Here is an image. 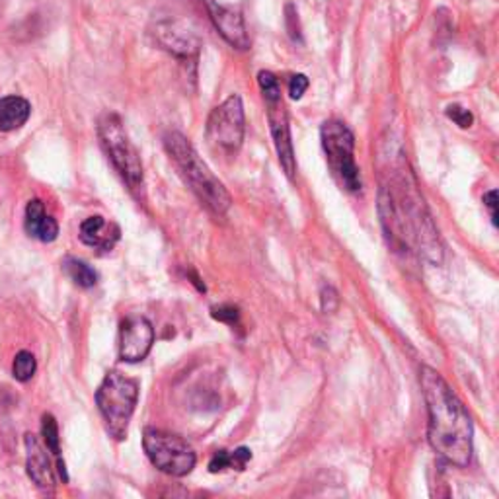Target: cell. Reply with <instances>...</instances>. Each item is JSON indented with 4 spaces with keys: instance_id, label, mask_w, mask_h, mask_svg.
I'll return each mask as SVG.
<instances>
[{
    "instance_id": "cell-20",
    "label": "cell",
    "mask_w": 499,
    "mask_h": 499,
    "mask_svg": "<svg viewBox=\"0 0 499 499\" xmlns=\"http://www.w3.org/2000/svg\"><path fill=\"white\" fill-rule=\"evenodd\" d=\"M447 117H448L450 121H455V124H457L460 129H468V127L474 125V116H472L470 109L462 107V106H458V104H450V106L447 107Z\"/></svg>"
},
{
    "instance_id": "cell-17",
    "label": "cell",
    "mask_w": 499,
    "mask_h": 499,
    "mask_svg": "<svg viewBox=\"0 0 499 499\" xmlns=\"http://www.w3.org/2000/svg\"><path fill=\"white\" fill-rule=\"evenodd\" d=\"M63 270L67 273V277L70 279L72 283L82 287V289H90L94 287L96 283H98V273H96L92 267L82 262V260H77V258H67L63 262Z\"/></svg>"
},
{
    "instance_id": "cell-6",
    "label": "cell",
    "mask_w": 499,
    "mask_h": 499,
    "mask_svg": "<svg viewBox=\"0 0 499 499\" xmlns=\"http://www.w3.org/2000/svg\"><path fill=\"white\" fill-rule=\"evenodd\" d=\"M143 447L152 465L170 476H188L196 468L198 457L193 448L174 433L147 428L143 433Z\"/></svg>"
},
{
    "instance_id": "cell-10",
    "label": "cell",
    "mask_w": 499,
    "mask_h": 499,
    "mask_svg": "<svg viewBox=\"0 0 499 499\" xmlns=\"http://www.w3.org/2000/svg\"><path fill=\"white\" fill-rule=\"evenodd\" d=\"M154 42L164 51L172 53L178 59H191L199 53V40L181 22H158L154 26Z\"/></svg>"
},
{
    "instance_id": "cell-19",
    "label": "cell",
    "mask_w": 499,
    "mask_h": 499,
    "mask_svg": "<svg viewBox=\"0 0 499 499\" xmlns=\"http://www.w3.org/2000/svg\"><path fill=\"white\" fill-rule=\"evenodd\" d=\"M258 84L263 100H273V98H282V87H279V80L270 70H262L258 75Z\"/></svg>"
},
{
    "instance_id": "cell-14",
    "label": "cell",
    "mask_w": 499,
    "mask_h": 499,
    "mask_svg": "<svg viewBox=\"0 0 499 499\" xmlns=\"http://www.w3.org/2000/svg\"><path fill=\"white\" fill-rule=\"evenodd\" d=\"M23 226L32 238L42 242H53L59 236V225L51 215H47L45 205L40 199H32L26 207V218Z\"/></svg>"
},
{
    "instance_id": "cell-12",
    "label": "cell",
    "mask_w": 499,
    "mask_h": 499,
    "mask_svg": "<svg viewBox=\"0 0 499 499\" xmlns=\"http://www.w3.org/2000/svg\"><path fill=\"white\" fill-rule=\"evenodd\" d=\"M23 445H26V468H28V476L33 480V484L38 488L45 492H53L55 490V474H53V465H51V457L47 455L50 450L38 439V435L28 433L26 439H23Z\"/></svg>"
},
{
    "instance_id": "cell-22",
    "label": "cell",
    "mask_w": 499,
    "mask_h": 499,
    "mask_svg": "<svg viewBox=\"0 0 499 499\" xmlns=\"http://www.w3.org/2000/svg\"><path fill=\"white\" fill-rule=\"evenodd\" d=\"M252 460V450L246 447L236 448L235 453H230V468L245 470V467Z\"/></svg>"
},
{
    "instance_id": "cell-3",
    "label": "cell",
    "mask_w": 499,
    "mask_h": 499,
    "mask_svg": "<svg viewBox=\"0 0 499 499\" xmlns=\"http://www.w3.org/2000/svg\"><path fill=\"white\" fill-rule=\"evenodd\" d=\"M139 402V383L121 374L119 371H112L104 376V381L96 393V404L102 413L107 433L116 441L127 439L129 423L133 413H135Z\"/></svg>"
},
{
    "instance_id": "cell-9",
    "label": "cell",
    "mask_w": 499,
    "mask_h": 499,
    "mask_svg": "<svg viewBox=\"0 0 499 499\" xmlns=\"http://www.w3.org/2000/svg\"><path fill=\"white\" fill-rule=\"evenodd\" d=\"M267 107V121H270L272 137L277 151L279 164L285 170V174L293 180L297 172V161H295V151H293V141H291V129H289V117L285 112L283 98H273V100H263Z\"/></svg>"
},
{
    "instance_id": "cell-26",
    "label": "cell",
    "mask_w": 499,
    "mask_h": 499,
    "mask_svg": "<svg viewBox=\"0 0 499 499\" xmlns=\"http://www.w3.org/2000/svg\"><path fill=\"white\" fill-rule=\"evenodd\" d=\"M484 205L490 209V215H492V223L497 225V191L492 189L484 196Z\"/></svg>"
},
{
    "instance_id": "cell-21",
    "label": "cell",
    "mask_w": 499,
    "mask_h": 499,
    "mask_svg": "<svg viewBox=\"0 0 499 499\" xmlns=\"http://www.w3.org/2000/svg\"><path fill=\"white\" fill-rule=\"evenodd\" d=\"M309 90V79L304 75H293L289 80V96L293 100H300L304 92Z\"/></svg>"
},
{
    "instance_id": "cell-15",
    "label": "cell",
    "mask_w": 499,
    "mask_h": 499,
    "mask_svg": "<svg viewBox=\"0 0 499 499\" xmlns=\"http://www.w3.org/2000/svg\"><path fill=\"white\" fill-rule=\"evenodd\" d=\"M32 116V106L22 96H5L0 100V131L10 133L23 127Z\"/></svg>"
},
{
    "instance_id": "cell-25",
    "label": "cell",
    "mask_w": 499,
    "mask_h": 499,
    "mask_svg": "<svg viewBox=\"0 0 499 499\" xmlns=\"http://www.w3.org/2000/svg\"><path fill=\"white\" fill-rule=\"evenodd\" d=\"M297 10L295 6H287V30L291 33V38H293L295 42L299 40L300 42V26H299V18H297Z\"/></svg>"
},
{
    "instance_id": "cell-18",
    "label": "cell",
    "mask_w": 499,
    "mask_h": 499,
    "mask_svg": "<svg viewBox=\"0 0 499 499\" xmlns=\"http://www.w3.org/2000/svg\"><path fill=\"white\" fill-rule=\"evenodd\" d=\"M35 369H38V363H35V357L30 351H20L14 357V363H12V374H14V379L20 383L32 381Z\"/></svg>"
},
{
    "instance_id": "cell-24",
    "label": "cell",
    "mask_w": 499,
    "mask_h": 499,
    "mask_svg": "<svg viewBox=\"0 0 499 499\" xmlns=\"http://www.w3.org/2000/svg\"><path fill=\"white\" fill-rule=\"evenodd\" d=\"M213 316L217 320L221 322H226L230 326H235L238 322V310L235 307H218V309H213Z\"/></svg>"
},
{
    "instance_id": "cell-16",
    "label": "cell",
    "mask_w": 499,
    "mask_h": 499,
    "mask_svg": "<svg viewBox=\"0 0 499 499\" xmlns=\"http://www.w3.org/2000/svg\"><path fill=\"white\" fill-rule=\"evenodd\" d=\"M42 435H43V445L47 447V450H50V453L57 460V470L60 474V478H63V482H67L69 476H67L65 460H63V457H60L59 428H57V421H55V418L51 416V413H45L43 420H42Z\"/></svg>"
},
{
    "instance_id": "cell-11",
    "label": "cell",
    "mask_w": 499,
    "mask_h": 499,
    "mask_svg": "<svg viewBox=\"0 0 499 499\" xmlns=\"http://www.w3.org/2000/svg\"><path fill=\"white\" fill-rule=\"evenodd\" d=\"M207 12H209V18L217 32L223 35L225 42L235 47V50L245 51L250 47V35L246 30L245 18H242L236 10L226 8L218 5L217 0H205Z\"/></svg>"
},
{
    "instance_id": "cell-2",
    "label": "cell",
    "mask_w": 499,
    "mask_h": 499,
    "mask_svg": "<svg viewBox=\"0 0 499 499\" xmlns=\"http://www.w3.org/2000/svg\"><path fill=\"white\" fill-rule=\"evenodd\" d=\"M164 149L170 161L178 168L180 176L184 178L189 189L196 193V198L207 207V211L215 217H225L230 205H233L230 193L223 186V181L211 172L209 166L201 161V156L193 149L189 139L178 131H170L164 137Z\"/></svg>"
},
{
    "instance_id": "cell-4",
    "label": "cell",
    "mask_w": 499,
    "mask_h": 499,
    "mask_svg": "<svg viewBox=\"0 0 499 499\" xmlns=\"http://www.w3.org/2000/svg\"><path fill=\"white\" fill-rule=\"evenodd\" d=\"M98 137L107 158L112 161L117 174L124 178L129 191L137 199L144 198V172L141 156L135 144L131 143L124 121L117 114H104L98 119Z\"/></svg>"
},
{
    "instance_id": "cell-5",
    "label": "cell",
    "mask_w": 499,
    "mask_h": 499,
    "mask_svg": "<svg viewBox=\"0 0 499 499\" xmlns=\"http://www.w3.org/2000/svg\"><path fill=\"white\" fill-rule=\"evenodd\" d=\"M322 149L326 161L330 164L332 174L347 191H357L361 188V174L356 162V137L344 121L330 119L320 129Z\"/></svg>"
},
{
    "instance_id": "cell-1",
    "label": "cell",
    "mask_w": 499,
    "mask_h": 499,
    "mask_svg": "<svg viewBox=\"0 0 499 499\" xmlns=\"http://www.w3.org/2000/svg\"><path fill=\"white\" fill-rule=\"evenodd\" d=\"M420 383L430 413L428 439L431 448L448 465L468 467L474 453V428L465 404L431 367H421Z\"/></svg>"
},
{
    "instance_id": "cell-7",
    "label": "cell",
    "mask_w": 499,
    "mask_h": 499,
    "mask_svg": "<svg viewBox=\"0 0 499 499\" xmlns=\"http://www.w3.org/2000/svg\"><path fill=\"white\" fill-rule=\"evenodd\" d=\"M245 106H242L240 96L233 94L213 109L209 119H207L205 135L215 149L235 154L245 141Z\"/></svg>"
},
{
    "instance_id": "cell-13",
    "label": "cell",
    "mask_w": 499,
    "mask_h": 499,
    "mask_svg": "<svg viewBox=\"0 0 499 499\" xmlns=\"http://www.w3.org/2000/svg\"><path fill=\"white\" fill-rule=\"evenodd\" d=\"M79 236L87 246L109 252L114 250V246L119 242L121 230L116 223L107 221V218L100 215H94V217H88L87 221H82Z\"/></svg>"
},
{
    "instance_id": "cell-8",
    "label": "cell",
    "mask_w": 499,
    "mask_h": 499,
    "mask_svg": "<svg viewBox=\"0 0 499 499\" xmlns=\"http://www.w3.org/2000/svg\"><path fill=\"white\" fill-rule=\"evenodd\" d=\"M154 344V328L144 316H129L119 328V357L139 363L149 356Z\"/></svg>"
},
{
    "instance_id": "cell-23",
    "label": "cell",
    "mask_w": 499,
    "mask_h": 499,
    "mask_svg": "<svg viewBox=\"0 0 499 499\" xmlns=\"http://www.w3.org/2000/svg\"><path fill=\"white\" fill-rule=\"evenodd\" d=\"M226 468H230V453L228 450H218V453H215L209 462V470L213 474H217V472H223Z\"/></svg>"
}]
</instances>
